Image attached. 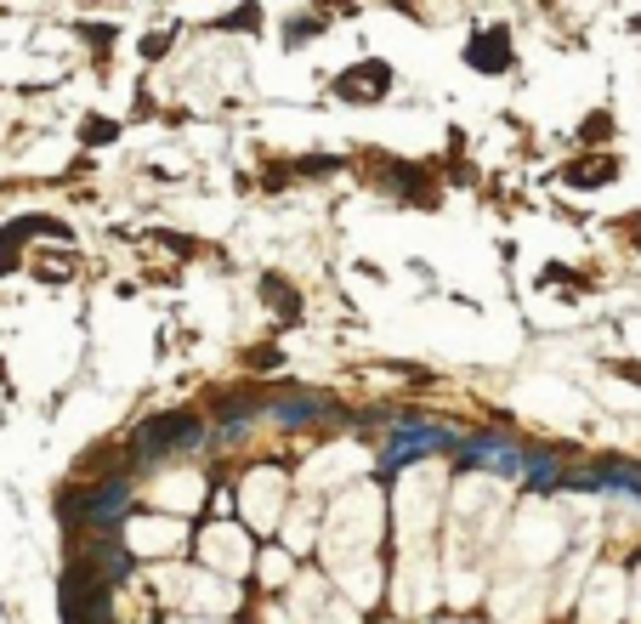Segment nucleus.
Segmentation results:
<instances>
[{
    "label": "nucleus",
    "mask_w": 641,
    "mask_h": 624,
    "mask_svg": "<svg viewBox=\"0 0 641 624\" xmlns=\"http://www.w3.org/2000/svg\"><path fill=\"white\" fill-rule=\"evenodd\" d=\"M205 443V426L193 415H154L142 420L137 437H131V454H142V466H154L165 454H182V449H199Z\"/></svg>",
    "instance_id": "nucleus-1"
},
{
    "label": "nucleus",
    "mask_w": 641,
    "mask_h": 624,
    "mask_svg": "<svg viewBox=\"0 0 641 624\" xmlns=\"http://www.w3.org/2000/svg\"><path fill=\"white\" fill-rule=\"evenodd\" d=\"M454 454H460V466H477V471H505V477L528 471V454L511 449V443H494V437H466V443H454Z\"/></svg>",
    "instance_id": "nucleus-2"
},
{
    "label": "nucleus",
    "mask_w": 641,
    "mask_h": 624,
    "mask_svg": "<svg viewBox=\"0 0 641 624\" xmlns=\"http://www.w3.org/2000/svg\"><path fill=\"white\" fill-rule=\"evenodd\" d=\"M386 91H392V69H386L381 57H369L358 69L335 74V97H347V103H381Z\"/></svg>",
    "instance_id": "nucleus-3"
},
{
    "label": "nucleus",
    "mask_w": 641,
    "mask_h": 624,
    "mask_svg": "<svg viewBox=\"0 0 641 624\" xmlns=\"http://www.w3.org/2000/svg\"><path fill=\"white\" fill-rule=\"evenodd\" d=\"M454 449L449 432H437V426H403L398 437H392V449H386V471L409 466V460H420V454H443Z\"/></svg>",
    "instance_id": "nucleus-4"
},
{
    "label": "nucleus",
    "mask_w": 641,
    "mask_h": 624,
    "mask_svg": "<svg viewBox=\"0 0 641 624\" xmlns=\"http://www.w3.org/2000/svg\"><path fill=\"white\" fill-rule=\"evenodd\" d=\"M466 63L477 74H505L517 63V57H511V29H500V23H494V29H477L466 46Z\"/></svg>",
    "instance_id": "nucleus-5"
},
{
    "label": "nucleus",
    "mask_w": 641,
    "mask_h": 624,
    "mask_svg": "<svg viewBox=\"0 0 641 624\" xmlns=\"http://www.w3.org/2000/svg\"><path fill=\"white\" fill-rule=\"evenodd\" d=\"M386 182H392V193H398V199H409V205H420V210H437V205H443V193H437L432 171H420V165H386Z\"/></svg>",
    "instance_id": "nucleus-6"
},
{
    "label": "nucleus",
    "mask_w": 641,
    "mask_h": 624,
    "mask_svg": "<svg viewBox=\"0 0 641 624\" xmlns=\"http://www.w3.org/2000/svg\"><path fill=\"white\" fill-rule=\"evenodd\" d=\"M267 409H273L278 420H290V426H301V420H318V415H335L324 398H307V392H278V398H267Z\"/></svg>",
    "instance_id": "nucleus-7"
},
{
    "label": "nucleus",
    "mask_w": 641,
    "mask_h": 624,
    "mask_svg": "<svg viewBox=\"0 0 641 624\" xmlns=\"http://www.w3.org/2000/svg\"><path fill=\"white\" fill-rule=\"evenodd\" d=\"M261 301H267V307H278L284 318H290V324L301 318V295H295V290H290V284H284L278 273H267V278H261Z\"/></svg>",
    "instance_id": "nucleus-8"
},
{
    "label": "nucleus",
    "mask_w": 641,
    "mask_h": 624,
    "mask_svg": "<svg viewBox=\"0 0 641 624\" xmlns=\"http://www.w3.org/2000/svg\"><path fill=\"white\" fill-rule=\"evenodd\" d=\"M602 488H624V494H641V466H607Z\"/></svg>",
    "instance_id": "nucleus-9"
},
{
    "label": "nucleus",
    "mask_w": 641,
    "mask_h": 624,
    "mask_svg": "<svg viewBox=\"0 0 641 624\" xmlns=\"http://www.w3.org/2000/svg\"><path fill=\"white\" fill-rule=\"evenodd\" d=\"M80 40H86V46H97V57H103L108 46L120 40V29H114V23H97V29H91V23H80Z\"/></svg>",
    "instance_id": "nucleus-10"
},
{
    "label": "nucleus",
    "mask_w": 641,
    "mask_h": 624,
    "mask_svg": "<svg viewBox=\"0 0 641 624\" xmlns=\"http://www.w3.org/2000/svg\"><path fill=\"white\" fill-rule=\"evenodd\" d=\"M335 165H341V159H330V154H301L290 171H295V176H330Z\"/></svg>",
    "instance_id": "nucleus-11"
},
{
    "label": "nucleus",
    "mask_w": 641,
    "mask_h": 624,
    "mask_svg": "<svg viewBox=\"0 0 641 624\" xmlns=\"http://www.w3.org/2000/svg\"><path fill=\"white\" fill-rule=\"evenodd\" d=\"M18 244H23V227L12 222L6 233H0V273H6V267H18Z\"/></svg>",
    "instance_id": "nucleus-12"
},
{
    "label": "nucleus",
    "mask_w": 641,
    "mask_h": 624,
    "mask_svg": "<svg viewBox=\"0 0 641 624\" xmlns=\"http://www.w3.org/2000/svg\"><path fill=\"white\" fill-rule=\"evenodd\" d=\"M216 29H239V35H250V29H261V6H244V12H233V18H216Z\"/></svg>",
    "instance_id": "nucleus-13"
},
{
    "label": "nucleus",
    "mask_w": 641,
    "mask_h": 624,
    "mask_svg": "<svg viewBox=\"0 0 641 624\" xmlns=\"http://www.w3.org/2000/svg\"><path fill=\"white\" fill-rule=\"evenodd\" d=\"M613 137V120H607V114H590L585 125H579V142H590V148H596V142H607Z\"/></svg>",
    "instance_id": "nucleus-14"
},
{
    "label": "nucleus",
    "mask_w": 641,
    "mask_h": 624,
    "mask_svg": "<svg viewBox=\"0 0 641 624\" xmlns=\"http://www.w3.org/2000/svg\"><path fill=\"white\" fill-rule=\"evenodd\" d=\"M80 137L103 148V142H114V137H120V125H114V120H86V125H80Z\"/></svg>",
    "instance_id": "nucleus-15"
},
{
    "label": "nucleus",
    "mask_w": 641,
    "mask_h": 624,
    "mask_svg": "<svg viewBox=\"0 0 641 624\" xmlns=\"http://www.w3.org/2000/svg\"><path fill=\"white\" fill-rule=\"evenodd\" d=\"M312 29H324V18H295L290 29H284V40H290V46H301V40H307Z\"/></svg>",
    "instance_id": "nucleus-16"
},
{
    "label": "nucleus",
    "mask_w": 641,
    "mask_h": 624,
    "mask_svg": "<svg viewBox=\"0 0 641 624\" xmlns=\"http://www.w3.org/2000/svg\"><path fill=\"white\" fill-rule=\"evenodd\" d=\"M165 46H171V35H148V40H142V57H148V63H159V57H165Z\"/></svg>",
    "instance_id": "nucleus-17"
},
{
    "label": "nucleus",
    "mask_w": 641,
    "mask_h": 624,
    "mask_svg": "<svg viewBox=\"0 0 641 624\" xmlns=\"http://www.w3.org/2000/svg\"><path fill=\"white\" fill-rule=\"evenodd\" d=\"M619 227H624V239H630V244H641V216H624Z\"/></svg>",
    "instance_id": "nucleus-18"
},
{
    "label": "nucleus",
    "mask_w": 641,
    "mask_h": 624,
    "mask_svg": "<svg viewBox=\"0 0 641 624\" xmlns=\"http://www.w3.org/2000/svg\"><path fill=\"white\" fill-rule=\"evenodd\" d=\"M613 369H619L624 381H636V386H641V364H613Z\"/></svg>",
    "instance_id": "nucleus-19"
},
{
    "label": "nucleus",
    "mask_w": 641,
    "mask_h": 624,
    "mask_svg": "<svg viewBox=\"0 0 641 624\" xmlns=\"http://www.w3.org/2000/svg\"><path fill=\"white\" fill-rule=\"evenodd\" d=\"M386 6H398V12H415V0H386Z\"/></svg>",
    "instance_id": "nucleus-20"
}]
</instances>
